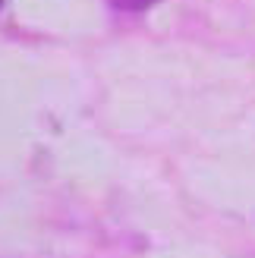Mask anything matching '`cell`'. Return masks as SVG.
I'll use <instances>...</instances> for the list:
<instances>
[{
	"instance_id": "obj_1",
	"label": "cell",
	"mask_w": 255,
	"mask_h": 258,
	"mask_svg": "<svg viewBox=\"0 0 255 258\" xmlns=\"http://www.w3.org/2000/svg\"><path fill=\"white\" fill-rule=\"evenodd\" d=\"M155 4H158V0H110V7H117L123 13H142V10L155 7Z\"/></svg>"
},
{
	"instance_id": "obj_2",
	"label": "cell",
	"mask_w": 255,
	"mask_h": 258,
	"mask_svg": "<svg viewBox=\"0 0 255 258\" xmlns=\"http://www.w3.org/2000/svg\"><path fill=\"white\" fill-rule=\"evenodd\" d=\"M0 7H4V0H0Z\"/></svg>"
}]
</instances>
